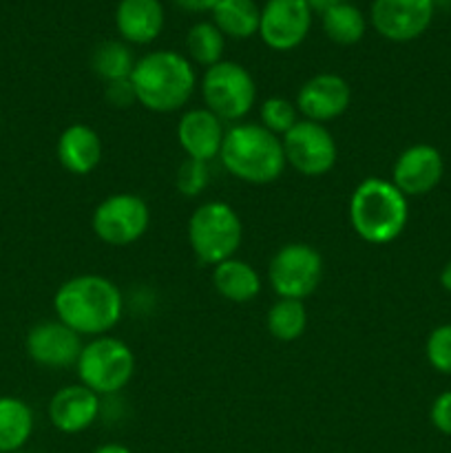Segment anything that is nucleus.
Masks as SVG:
<instances>
[{"instance_id": "f257e3e1", "label": "nucleus", "mask_w": 451, "mask_h": 453, "mask_svg": "<svg viewBox=\"0 0 451 453\" xmlns=\"http://www.w3.org/2000/svg\"><path fill=\"white\" fill-rule=\"evenodd\" d=\"M57 321L80 336H104L122 321L124 296L118 283L102 274H78L57 288L53 296Z\"/></svg>"}, {"instance_id": "f03ea898", "label": "nucleus", "mask_w": 451, "mask_h": 453, "mask_svg": "<svg viewBox=\"0 0 451 453\" xmlns=\"http://www.w3.org/2000/svg\"><path fill=\"white\" fill-rule=\"evenodd\" d=\"M131 82L137 104L153 113H175L193 97L197 75L193 62L184 53L159 49L137 58Z\"/></svg>"}, {"instance_id": "7ed1b4c3", "label": "nucleus", "mask_w": 451, "mask_h": 453, "mask_svg": "<svg viewBox=\"0 0 451 453\" xmlns=\"http://www.w3.org/2000/svg\"><path fill=\"white\" fill-rule=\"evenodd\" d=\"M349 226L371 246H385L402 234L409 221V202L383 177H367L349 195Z\"/></svg>"}, {"instance_id": "20e7f679", "label": "nucleus", "mask_w": 451, "mask_h": 453, "mask_svg": "<svg viewBox=\"0 0 451 453\" xmlns=\"http://www.w3.org/2000/svg\"><path fill=\"white\" fill-rule=\"evenodd\" d=\"M219 159L234 180L252 186L272 184L287 166L281 137L256 122L233 124L226 131Z\"/></svg>"}, {"instance_id": "39448f33", "label": "nucleus", "mask_w": 451, "mask_h": 453, "mask_svg": "<svg viewBox=\"0 0 451 453\" xmlns=\"http://www.w3.org/2000/svg\"><path fill=\"white\" fill-rule=\"evenodd\" d=\"M243 242V224L230 203L212 199L193 211L188 219V243L195 259L202 265H212L237 255Z\"/></svg>"}, {"instance_id": "423d86ee", "label": "nucleus", "mask_w": 451, "mask_h": 453, "mask_svg": "<svg viewBox=\"0 0 451 453\" xmlns=\"http://www.w3.org/2000/svg\"><path fill=\"white\" fill-rule=\"evenodd\" d=\"M75 372L80 383L100 398L115 396L131 383L135 374V354L118 336H96L84 343Z\"/></svg>"}, {"instance_id": "0eeeda50", "label": "nucleus", "mask_w": 451, "mask_h": 453, "mask_svg": "<svg viewBox=\"0 0 451 453\" xmlns=\"http://www.w3.org/2000/svg\"><path fill=\"white\" fill-rule=\"evenodd\" d=\"M203 106L224 124H239L256 104V82L250 71L233 60H221L202 75Z\"/></svg>"}, {"instance_id": "6e6552de", "label": "nucleus", "mask_w": 451, "mask_h": 453, "mask_svg": "<svg viewBox=\"0 0 451 453\" xmlns=\"http://www.w3.org/2000/svg\"><path fill=\"white\" fill-rule=\"evenodd\" d=\"M323 279V257L314 246L292 242L279 248L268 264V281L279 299L303 301Z\"/></svg>"}, {"instance_id": "1a4fd4ad", "label": "nucleus", "mask_w": 451, "mask_h": 453, "mask_svg": "<svg viewBox=\"0 0 451 453\" xmlns=\"http://www.w3.org/2000/svg\"><path fill=\"white\" fill-rule=\"evenodd\" d=\"M150 226V208L140 195L115 193L102 199L91 217L93 234L106 246H131Z\"/></svg>"}, {"instance_id": "9d476101", "label": "nucleus", "mask_w": 451, "mask_h": 453, "mask_svg": "<svg viewBox=\"0 0 451 453\" xmlns=\"http://www.w3.org/2000/svg\"><path fill=\"white\" fill-rule=\"evenodd\" d=\"M286 164L303 177H323L336 166L339 149L325 124L299 119L292 131L281 137Z\"/></svg>"}, {"instance_id": "9b49d317", "label": "nucleus", "mask_w": 451, "mask_h": 453, "mask_svg": "<svg viewBox=\"0 0 451 453\" xmlns=\"http://www.w3.org/2000/svg\"><path fill=\"white\" fill-rule=\"evenodd\" d=\"M433 12V0H374L370 20L376 34L389 42H409L429 29Z\"/></svg>"}, {"instance_id": "f8f14e48", "label": "nucleus", "mask_w": 451, "mask_h": 453, "mask_svg": "<svg viewBox=\"0 0 451 453\" xmlns=\"http://www.w3.org/2000/svg\"><path fill=\"white\" fill-rule=\"evenodd\" d=\"M312 13L305 0H268L261 7V40L274 51H292L308 38Z\"/></svg>"}, {"instance_id": "ddd939ff", "label": "nucleus", "mask_w": 451, "mask_h": 453, "mask_svg": "<svg viewBox=\"0 0 451 453\" xmlns=\"http://www.w3.org/2000/svg\"><path fill=\"white\" fill-rule=\"evenodd\" d=\"M445 175V159L432 144L407 146L392 166V184L409 197L429 195Z\"/></svg>"}, {"instance_id": "4468645a", "label": "nucleus", "mask_w": 451, "mask_h": 453, "mask_svg": "<svg viewBox=\"0 0 451 453\" xmlns=\"http://www.w3.org/2000/svg\"><path fill=\"white\" fill-rule=\"evenodd\" d=\"M301 119L327 124L340 118L352 104L348 80L336 73H317L301 84L294 100Z\"/></svg>"}, {"instance_id": "2eb2a0df", "label": "nucleus", "mask_w": 451, "mask_h": 453, "mask_svg": "<svg viewBox=\"0 0 451 453\" xmlns=\"http://www.w3.org/2000/svg\"><path fill=\"white\" fill-rule=\"evenodd\" d=\"M84 341L62 321H42L27 332L25 349L29 358L49 370H65L78 363Z\"/></svg>"}, {"instance_id": "dca6fc26", "label": "nucleus", "mask_w": 451, "mask_h": 453, "mask_svg": "<svg viewBox=\"0 0 451 453\" xmlns=\"http://www.w3.org/2000/svg\"><path fill=\"white\" fill-rule=\"evenodd\" d=\"M226 131H228L226 124L215 113H210L206 106L186 111L177 122V140H180L186 157L206 164L219 157Z\"/></svg>"}, {"instance_id": "f3484780", "label": "nucleus", "mask_w": 451, "mask_h": 453, "mask_svg": "<svg viewBox=\"0 0 451 453\" xmlns=\"http://www.w3.org/2000/svg\"><path fill=\"white\" fill-rule=\"evenodd\" d=\"M102 414V398L82 383L65 385L49 401V420L62 434H80Z\"/></svg>"}, {"instance_id": "a211bd4d", "label": "nucleus", "mask_w": 451, "mask_h": 453, "mask_svg": "<svg viewBox=\"0 0 451 453\" xmlns=\"http://www.w3.org/2000/svg\"><path fill=\"white\" fill-rule=\"evenodd\" d=\"M102 137L96 128L84 122L71 124L57 137V162L71 175H88L96 171L102 162Z\"/></svg>"}, {"instance_id": "6ab92c4d", "label": "nucleus", "mask_w": 451, "mask_h": 453, "mask_svg": "<svg viewBox=\"0 0 451 453\" xmlns=\"http://www.w3.org/2000/svg\"><path fill=\"white\" fill-rule=\"evenodd\" d=\"M164 7L159 0H119L115 9V27L124 42L150 44L164 29Z\"/></svg>"}, {"instance_id": "aec40b11", "label": "nucleus", "mask_w": 451, "mask_h": 453, "mask_svg": "<svg viewBox=\"0 0 451 453\" xmlns=\"http://www.w3.org/2000/svg\"><path fill=\"white\" fill-rule=\"evenodd\" d=\"M212 286L230 303H250L261 292V274L252 264L233 257L212 268Z\"/></svg>"}, {"instance_id": "412c9836", "label": "nucleus", "mask_w": 451, "mask_h": 453, "mask_svg": "<svg viewBox=\"0 0 451 453\" xmlns=\"http://www.w3.org/2000/svg\"><path fill=\"white\" fill-rule=\"evenodd\" d=\"M34 434V411L22 398L0 396V453H18Z\"/></svg>"}, {"instance_id": "4be33fe9", "label": "nucleus", "mask_w": 451, "mask_h": 453, "mask_svg": "<svg viewBox=\"0 0 451 453\" xmlns=\"http://www.w3.org/2000/svg\"><path fill=\"white\" fill-rule=\"evenodd\" d=\"M210 13L226 38L248 40L259 34L261 9L255 0H219Z\"/></svg>"}, {"instance_id": "5701e85b", "label": "nucleus", "mask_w": 451, "mask_h": 453, "mask_svg": "<svg viewBox=\"0 0 451 453\" xmlns=\"http://www.w3.org/2000/svg\"><path fill=\"white\" fill-rule=\"evenodd\" d=\"M321 25L327 38L340 47H352L361 42L367 31L365 13L352 3H340L321 13Z\"/></svg>"}, {"instance_id": "b1692460", "label": "nucleus", "mask_w": 451, "mask_h": 453, "mask_svg": "<svg viewBox=\"0 0 451 453\" xmlns=\"http://www.w3.org/2000/svg\"><path fill=\"white\" fill-rule=\"evenodd\" d=\"M135 56L124 40H104L91 53V69L104 84L128 80L135 69Z\"/></svg>"}, {"instance_id": "393cba45", "label": "nucleus", "mask_w": 451, "mask_h": 453, "mask_svg": "<svg viewBox=\"0 0 451 453\" xmlns=\"http://www.w3.org/2000/svg\"><path fill=\"white\" fill-rule=\"evenodd\" d=\"M265 326H268L272 339L281 341V343H292V341L301 339L308 327L305 303L296 299H277L265 314Z\"/></svg>"}, {"instance_id": "a878e982", "label": "nucleus", "mask_w": 451, "mask_h": 453, "mask_svg": "<svg viewBox=\"0 0 451 453\" xmlns=\"http://www.w3.org/2000/svg\"><path fill=\"white\" fill-rule=\"evenodd\" d=\"M224 51L226 35L217 29L215 22H197L186 34V58L203 69L224 60Z\"/></svg>"}, {"instance_id": "bb28decb", "label": "nucleus", "mask_w": 451, "mask_h": 453, "mask_svg": "<svg viewBox=\"0 0 451 453\" xmlns=\"http://www.w3.org/2000/svg\"><path fill=\"white\" fill-rule=\"evenodd\" d=\"M261 127L268 128L270 133H274L277 137H283L287 131L296 127V122L301 119L299 109L292 100L281 96H272V97H265L261 102Z\"/></svg>"}, {"instance_id": "cd10ccee", "label": "nucleus", "mask_w": 451, "mask_h": 453, "mask_svg": "<svg viewBox=\"0 0 451 453\" xmlns=\"http://www.w3.org/2000/svg\"><path fill=\"white\" fill-rule=\"evenodd\" d=\"M210 184V168L206 162L186 157L175 173V186L184 197H199Z\"/></svg>"}, {"instance_id": "c85d7f7f", "label": "nucleus", "mask_w": 451, "mask_h": 453, "mask_svg": "<svg viewBox=\"0 0 451 453\" xmlns=\"http://www.w3.org/2000/svg\"><path fill=\"white\" fill-rule=\"evenodd\" d=\"M427 361L438 374L451 376V323L433 327L424 345Z\"/></svg>"}, {"instance_id": "c756f323", "label": "nucleus", "mask_w": 451, "mask_h": 453, "mask_svg": "<svg viewBox=\"0 0 451 453\" xmlns=\"http://www.w3.org/2000/svg\"><path fill=\"white\" fill-rule=\"evenodd\" d=\"M104 100L111 109H131L137 104L135 88H133L131 78L128 80H115V82L104 84Z\"/></svg>"}, {"instance_id": "7c9ffc66", "label": "nucleus", "mask_w": 451, "mask_h": 453, "mask_svg": "<svg viewBox=\"0 0 451 453\" xmlns=\"http://www.w3.org/2000/svg\"><path fill=\"white\" fill-rule=\"evenodd\" d=\"M429 420L445 436H451V392H442L429 410Z\"/></svg>"}, {"instance_id": "2f4dec72", "label": "nucleus", "mask_w": 451, "mask_h": 453, "mask_svg": "<svg viewBox=\"0 0 451 453\" xmlns=\"http://www.w3.org/2000/svg\"><path fill=\"white\" fill-rule=\"evenodd\" d=\"M172 3H175L180 9H184V12L203 13V12H212L219 0H172Z\"/></svg>"}, {"instance_id": "473e14b6", "label": "nucleus", "mask_w": 451, "mask_h": 453, "mask_svg": "<svg viewBox=\"0 0 451 453\" xmlns=\"http://www.w3.org/2000/svg\"><path fill=\"white\" fill-rule=\"evenodd\" d=\"M305 3L310 4V9H312V12L323 13V12H327L330 7H336V4H340V3H348V0H305Z\"/></svg>"}, {"instance_id": "72a5a7b5", "label": "nucleus", "mask_w": 451, "mask_h": 453, "mask_svg": "<svg viewBox=\"0 0 451 453\" xmlns=\"http://www.w3.org/2000/svg\"><path fill=\"white\" fill-rule=\"evenodd\" d=\"M93 453H133V451L128 449V447L119 445V442H109V445L97 447V449L93 451Z\"/></svg>"}, {"instance_id": "f704fd0d", "label": "nucleus", "mask_w": 451, "mask_h": 453, "mask_svg": "<svg viewBox=\"0 0 451 453\" xmlns=\"http://www.w3.org/2000/svg\"><path fill=\"white\" fill-rule=\"evenodd\" d=\"M440 286L451 295V261H447L440 270Z\"/></svg>"}, {"instance_id": "c9c22d12", "label": "nucleus", "mask_w": 451, "mask_h": 453, "mask_svg": "<svg viewBox=\"0 0 451 453\" xmlns=\"http://www.w3.org/2000/svg\"><path fill=\"white\" fill-rule=\"evenodd\" d=\"M433 4H440V7H451V0H433Z\"/></svg>"}, {"instance_id": "e433bc0d", "label": "nucleus", "mask_w": 451, "mask_h": 453, "mask_svg": "<svg viewBox=\"0 0 451 453\" xmlns=\"http://www.w3.org/2000/svg\"><path fill=\"white\" fill-rule=\"evenodd\" d=\"M18 453H20V451H18Z\"/></svg>"}]
</instances>
